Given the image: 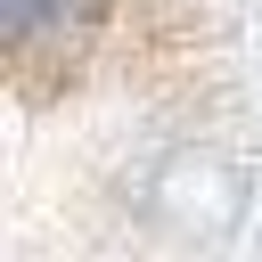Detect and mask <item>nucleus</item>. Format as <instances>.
<instances>
[{
    "mask_svg": "<svg viewBox=\"0 0 262 262\" xmlns=\"http://www.w3.org/2000/svg\"><path fill=\"white\" fill-rule=\"evenodd\" d=\"M66 8H74V0H0V16H8V57H33L41 33H66Z\"/></svg>",
    "mask_w": 262,
    "mask_h": 262,
    "instance_id": "obj_1",
    "label": "nucleus"
}]
</instances>
